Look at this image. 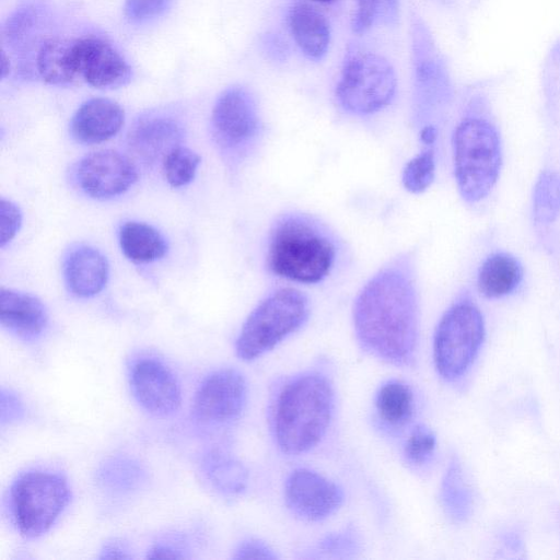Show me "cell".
I'll use <instances>...</instances> for the list:
<instances>
[{
  "label": "cell",
  "mask_w": 560,
  "mask_h": 560,
  "mask_svg": "<svg viewBox=\"0 0 560 560\" xmlns=\"http://www.w3.org/2000/svg\"><path fill=\"white\" fill-rule=\"evenodd\" d=\"M24 415V407L19 397L10 392H1V424L10 423L21 419Z\"/></svg>",
  "instance_id": "obj_36"
},
{
  "label": "cell",
  "mask_w": 560,
  "mask_h": 560,
  "mask_svg": "<svg viewBox=\"0 0 560 560\" xmlns=\"http://www.w3.org/2000/svg\"><path fill=\"white\" fill-rule=\"evenodd\" d=\"M351 19L354 34H364L374 27L395 26L399 20V0H354Z\"/></svg>",
  "instance_id": "obj_27"
},
{
  "label": "cell",
  "mask_w": 560,
  "mask_h": 560,
  "mask_svg": "<svg viewBox=\"0 0 560 560\" xmlns=\"http://www.w3.org/2000/svg\"><path fill=\"white\" fill-rule=\"evenodd\" d=\"M285 22L294 44L306 59L319 61L325 58L331 42V26L319 9L305 1H295L287 11Z\"/></svg>",
  "instance_id": "obj_17"
},
{
  "label": "cell",
  "mask_w": 560,
  "mask_h": 560,
  "mask_svg": "<svg viewBox=\"0 0 560 560\" xmlns=\"http://www.w3.org/2000/svg\"><path fill=\"white\" fill-rule=\"evenodd\" d=\"M283 499L295 517L316 523L327 520L340 509L345 493L338 483L320 472L298 467L285 478Z\"/></svg>",
  "instance_id": "obj_12"
},
{
  "label": "cell",
  "mask_w": 560,
  "mask_h": 560,
  "mask_svg": "<svg viewBox=\"0 0 560 560\" xmlns=\"http://www.w3.org/2000/svg\"><path fill=\"white\" fill-rule=\"evenodd\" d=\"M198 153L182 144L171 150L162 161V168L166 182L175 188L191 183L200 164Z\"/></svg>",
  "instance_id": "obj_30"
},
{
  "label": "cell",
  "mask_w": 560,
  "mask_h": 560,
  "mask_svg": "<svg viewBox=\"0 0 560 560\" xmlns=\"http://www.w3.org/2000/svg\"><path fill=\"white\" fill-rule=\"evenodd\" d=\"M397 86L395 68L383 54L361 43L348 44L335 88L346 114L362 118L384 110L396 97Z\"/></svg>",
  "instance_id": "obj_4"
},
{
  "label": "cell",
  "mask_w": 560,
  "mask_h": 560,
  "mask_svg": "<svg viewBox=\"0 0 560 560\" xmlns=\"http://www.w3.org/2000/svg\"><path fill=\"white\" fill-rule=\"evenodd\" d=\"M70 499L63 476L33 469L21 474L10 489V506L22 536L37 538L55 524Z\"/></svg>",
  "instance_id": "obj_8"
},
{
  "label": "cell",
  "mask_w": 560,
  "mask_h": 560,
  "mask_svg": "<svg viewBox=\"0 0 560 560\" xmlns=\"http://www.w3.org/2000/svg\"><path fill=\"white\" fill-rule=\"evenodd\" d=\"M411 39V119L417 130L435 126L432 118L443 104L447 81L445 69L431 35L417 15L410 25Z\"/></svg>",
  "instance_id": "obj_10"
},
{
  "label": "cell",
  "mask_w": 560,
  "mask_h": 560,
  "mask_svg": "<svg viewBox=\"0 0 560 560\" xmlns=\"http://www.w3.org/2000/svg\"><path fill=\"white\" fill-rule=\"evenodd\" d=\"M533 208L535 220L540 224L553 222L560 213V174L545 171L534 189Z\"/></svg>",
  "instance_id": "obj_28"
},
{
  "label": "cell",
  "mask_w": 560,
  "mask_h": 560,
  "mask_svg": "<svg viewBox=\"0 0 560 560\" xmlns=\"http://www.w3.org/2000/svg\"><path fill=\"white\" fill-rule=\"evenodd\" d=\"M202 467L208 480L222 493L238 494L246 488L245 467L226 451H211L206 455Z\"/></svg>",
  "instance_id": "obj_25"
},
{
  "label": "cell",
  "mask_w": 560,
  "mask_h": 560,
  "mask_svg": "<svg viewBox=\"0 0 560 560\" xmlns=\"http://www.w3.org/2000/svg\"><path fill=\"white\" fill-rule=\"evenodd\" d=\"M435 147L421 145L419 152L405 165L401 173L404 188L411 194L424 192L435 177Z\"/></svg>",
  "instance_id": "obj_29"
},
{
  "label": "cell",
  "mask_w": 560,
  "mask_h": 560,
  "mask_svg": "<svg viewBox=\"0 0 560 560\" xmlns=\"http://www.w3.org/2000/svg\"><path fill=\"white\" fill-rule=\"evenodd\" d=\"M172 541H159L154 544L150 550L148 551V558L151 559H177L185 558V553L183 549L179 548L178 544L175 546L171 544Z\"/></svg>",
  "instance_id": "obj_37"
},
{
  "label": "cell",
  "mask_w": 560,
  "mask_h": 560,
  "mask_svg": "<svg viewBox=\"0 0 560 560\" xmlns=\"http://www.w3.org/2000/svg\"><path fill=\"white\" fill-rule=\"evenodd\" d=\"M1 326L15 337L32 341L43 335L48 325V313L43 302L25 292L0 291Z\"/></svg>",
  "instance_id": "obj_19"
},
{
  "label": "cell",
  "mask_w": 560,
  "mask_h": 560,
  "mask_svg": "<svg viewBox=\"0 0 560 560\" xmlns=\"http://www.w3.org/2000/svg\"><path fill=\"white\" fill-rule=\"evenodd\" d=\"M335 406L334 384L324 372L306 370L285 378L269 405V425L277 447L291 456L312 451L326 436Z\"/></svg>",
  "instance_id": "obj_2"
},
{
  "label": "cell",
  "mask_w": 560,
  "mask_h": 560,
  "mask_svg": "<svg viewBox=\"0 0 560 560\" xmlns=\"http://www.w3.org/2000/svg\"><path fill=\"white\" fill-rule=\"evenodd\" d=\"M124 122L125 112L118 103L93 97L82 103L72 116L70 132L78 142L94 144L115 137Z\"/></svg>",
  "instance_id": "obj_18"
},
{
  "label": "cell",
  "mask_w": 560,
  "mask_h": 560,
  "mask_svg": "<svg viewBox=\"0 0 560 560\" xmlns=\"http://www.w3.org/2000/svg\"><path fill=\"white\" fill-rule=\"evenodd\" d=\"M72 40L56 36L40 45L35 67L43 81L52 85H67L78 79L72 61Z\"/></svg>",
  "instance_id": "obj_22"
},
{
  "label": "cell",
  "mask_w": 560,
  "mask_h": 560,
  "mask_svg": "<svg viewBox=\"0 0 560 560\" xmlns=\"http://www.w3.org/2000/svg\"><path fill=\"white\" fill-rule=\"evenodd\" d=\"M119 244L124 255L139 264L159 260L167 252V243L161 232L140 221H127L120 226Z\"/></svg>",
  "instance_id": "obj_23"
},
{
  "label": "cell",
  "mask_w": 560,
  "mask_h": 560,
  "mask_svg": "<svg viewBox=\"0 0 560 560\" xmlns=\"http://www.w3.org/2000/svg\"><path fill=\"white\" fill-rule=\"evenodd\" d=\"M373 408L378 425L388 433H398L413 418L415 393L410 385L401 380H386L375 392Z\"/></svg>",
  "instance_id": "obj_21"
},
{
  "label": "cell",
  "mask_w": 560,
  "mask_h": 560,
  "mask_svg": "<svg viewBox=\"0 0 560 560\" xmlns=\"http://www.w3.org/2000/svg\"><path fill=\"white\" fill-rule=\"evenodd\" d=\"M97 481L115 492H127L141 486L145 478L142 466L132 458L115 456L105 460L97 470Z\"/></svg>",
  "instance_id": "obj_26"
},
{
  "label": "cell",
  "mask_w": 560,
  "mask_h": 560,
  "mask_svg": "<svg viewBox=\"0 0 560 560\" xmlns=\"http://www.w3.org/2000/svg\"><path fill=\"white\" fill-rule=\"evenodd\" d=\"M129 378L136 400L149 413L167 417L178 410L180 386L162 361L147 355L136 359L130 366Z\"/></svg>",
  "instance_id": "obj_15"
},
{
  "label": "cell",
  "mask_w": 560,
  "mask_h": 560,
  "mask_svg": "<svg viewBox=\"0 0 560 560\" xmlns=\"http://www.w3.org/2000/svg\"><path fill=\"white\" fill-rule=\"evenodd\" d=\"M109 265L106 257L89 245L73 246L63 259L66 285L78 298H92L107 283Z\"/></svg>",
  "instance_id": "obj_20"
},
{
  "label": "cell",
  "mask_w": 560,
  "mask_h": 560,
  "mask_svg": "<svg viewBox=\"0 0 560 560\" xmlns=\"http://www.w3.org/2000/svg\"><path fill=\"white\" fill-rule=\"evenodd\" d=\"M360 347L396 366H409L417 354L420 296L416 258L402 252L382 266L362 285L352 307Z\"/></svg>",
  "instance_id": "obj_1"
},
{
  "label": "cell",
  "mask_w": 560,
  "mask_h": 560,
  "mask_svg": "<svg viewBox=\"0 0 560 560\" xmlns=\"http://www.w3.org/2000/svg\"><path fill=\"white\" fill-rule=\"evenodd\" d=\"M247 396V383L243 374L235 369H220L200 383L191 411L202 424H231L244 412Z\"/></svg>",
  "instance_id": "obj_11"
},
{
  "label": "cell",
  "mask_w": 560,
  "mask_h": 560,
  "mask_svg": "<svg viewBox=\"0 0 560 560\" xmlns=\"http://www.w3.org/2000/svg\"><path fill=\"white\" fill-rule=\"evenodd\" d=\"M312 1L316 2V3H322V4H329V3L336 2L337 0H312Z\"/></svg>",
  "instance_id": "obj_39"
},
{
  "label": "cell",
  "mask_w": 560,
  "mask_h": 560,
  "mask_svg": "<svg viewBox=\"0 0 560 560\" xmlns=\"http://www.w3.org/2000/svg\"><path fill=\"white\" fill-rule=\"evenodd\" d=\"M265 126L255 95L232 85L217 98L211 113L213 141L228 167L235 172L257 150Z\"/></svg>",
  "instance_id": "obj_7"
},
{
  "label": "cell",
  "mask_w": 560,
  "mask_h": 560,
  "mask_svg": "<svg viewBox=\"0 0 560 560\" xmlns=\"http://www.w3.org/2000/svg\"><path fill=\"white\" fill-rule=\"evenodd\" d=\"M184 129L170 116L149 115L140 118L129 130L130 152L142 163L152 164L163 161L174 148L180 145Z\"/></svg>",
  "instance_id": "obj_16"
},
{
  "label": "cell",
  "mask_w": 560,
  "mask_h": 560,
  "mask_svg": "<svg viewBox=\"0 0 560 560\" xmlns=\"http://www.w3.org/2000/svg\"><path fill=\"white\" fill-rule=\"evenodd\" d=\"M234 559H278L277 552L265 541L247 538L238 544L233 555Z\"/></svg>",
  "instance_id": "obj_35"
},
{
  "label": "cell",
  "mask_w": 560,
  "mask_h": 560,
  "mask_svg": "<svg viewBox=\"0 0 560 560\" xmlns=\"http://www.w3.org/2000/svg\"><path fill=\"white\" fill-rule=\"evenodd\" d=\"M436 447V438L431 429L423 424L415 425L408 433L402 446V455L410 466L420 468L432 458Z\"/></svg>",
  "instance_id": "obj_31"
},
{
  "label": "cell",
  "mask_w": 560,
  "mask_h": 560,
  "mask_svg": "<svg viewBox=\"0 0 560 560\" xmlns=\"http://www.w3.org/2000/svg\"><path fill=\"white\" fill-rule=\"evenodd\" d=\"M73 177L85 195L107 200L125 194L136 183L138 172L128 156L106 149L80 159L74 165Z\"/></svg>",
  "instance_id": "obj_13"
},
{
  "label": "cell",
  "mask_w": 560,
  "mask_h": 560,
  "mask_svg": "<svg viewBox=\"0 0 560 560\" xmlns=\"http://www.w3.org/2000/svg\"><path fill=\"white\" fill-rule=\"evenodd\" d=\"M307 295L293 287H280L265 295L248 314L235 341L243 361L256 360L300 330L308 320Z\"/></svg>",
  "instance_id": "obj_5"
},
{
  "label": "cell",
  "mask_w": 560,
  "mask_h": 560,
  "mask_svg": "<svg viewBox=\"0 0 560 560\" xmlns=\"http://www.w3.org/2000/svg\"><path fill=\"white\" fill-rule=\"evenodd\" d=\"M168 0H126L124 12L130 23L142 24L160 16Z\"/></svg>",
  "instance_id": "obj_33"
},
{
  "label": "cell",
  "mask_w": 560,
  "mask_h": 560,
  "mask_svg": "<svg viewBox=\"0 0 560 560\" xmlns=\"http://www.w3.org/2000/svg\"><path fill=\"white\" fill-rule=\"evenodd\" d=\"M361 548L360 536L352 527H346L323 537L316 551L325 557L352 558Z\"/></svg>",
  "instance_id": "obj_32"
},
{
  "label": "cell",
  "mask_w": 560,
  "mask_h": 560,
  "mask_svg": "<svg viewBox=\"0 0 560 560\" xmlns=\"http://www.w3.org/2000/svg\"><path fill=\"white\" fill-rule=\"evenodd\" d=\"M75 74L96 89H114L127 84L131 68L120 51L107 39L89 34L72 40Z\"/></svg>",
  "instance_id": "obj_14"
},
{
  "label": "cell",
  "mask_w": 560,
  "mask_h": 560,
  "mask_svg": "<svg viewBox=\"0 0 560 560\" xmlns=\"http://www.w3.org/2000/svg\"><path fill=\"white\" fill-rule=\"evenodd\" d=\"M485 338L479 308L467 300L452 304L440 318L433 337V361L446 381L459 378L472 363Z\"/></svg>",
  "instance_id": "obj_9"
},
{
  "label": "cell",
  "mask_w": 560,
  "mask_h": 560,
  "mask_svg": "<svg viewBox=\"0 0 560 560\" xmlns=\"http://www.w3.org/2000/svg\"><path fill=\"white\" fill-rule=\"evenodd\" d=\"M101 559H130L128 546L119 539H112L107 541L102 551Z\"/></svg>",
  "instance_id": "obj_38"
},
{
  "label": "cell",
  "mask_w": 560,
  "mask_h": 560,
  "mask_svg": "<svg viewBox=\"0 0 560 560\" xmlns=\"http://www.w3.org/2000/svg\"><path fill=\"white\" fill-rule=\"evenodd\" d=\"M0 215H1V238L0 245L4 247L5 244L10 243L16 235L21 223L22 213L20 208L12 202L1 198L0 203Z\"/></svg>",
  "instance_id": "obj_34"
},
{
  "label": "cell",
  "mask_w": 560,
  "mask_h": 560,
  "mask_svg": "<svg viewBox=\"0 0 560 560\" xmlns=\"http://www.w3.org/2000/svg\"><path fill=\"white\" fill-rule=\"evenodd\" d=\"M339 252L336 234L324 222L291 210L277 215L269 228L265 264L279 279L314 285L331 276Z\"/></svg>",
  "instance_id": "obj_3"
},
{
  "label": "cell",
  "mask_w": 560,
  "mask_h": 560,
  "mask_svg": "<svg viewBox=\"0 0 560 560\" xmlns=\"http://www.w3.org/2000/svg\"><path fill=\"white\" fill-rule=\"evenodd\" d=\"M523 270L518 260L505 253L493 254L481 265L477 284L479 292L490 299L502 298L518 285Z\"/></svg>",
  "instance_id": "obj_24"
},
{
  "label": "cell",
  "mask_w": 560,
  "mask_h": 560,
  "mask_svg": "<svg viewBox=\"0 0 560 560\" xmlns=\"http://www.w3.org/2000/svg\"><path fill=\"white\" fill-rule=\"evenodd\" d=\"M454 175L457 189L467 202L486 198L495 185L501 163L497 129L481 118H465L453 135Z\"/></svg>",
  "instance_id": "obj_6"
}]
</instances>
